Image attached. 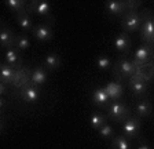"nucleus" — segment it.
Returning <instances> with one entry per match:
<instances>
[{
  "instance_id": "f8f14e48",
  "label": "nucleus",
  "mask_w": 154,
  "mask_h": 149,
  "mask_svg": "<svg viewBox=\"0 0 154 149\" xmlns=\"http://www.w3.org/2000/svg\"><path fill=\"white\" fill-rule=\"evenodd\" d=\"M113 44H114V49L119 52H121V54H127L132 47V40H131V37H129L128 33L120 32L119 35H116L114 40H113Z\"/></svg>"
},
{
  "instance_id": "f257e3e1",
  "label": "nucleus",
  "mask_w": 154,
  "mask_h": 149,
  "mask_svg": "<svg viewBox=\"0 0 154 149\" xmlns=\"http://www.w3.org/2000/svg\"><path fill=\"white\" fill-rule=\"evenodd\" d=\"M147 10L144 11H127L124 15L121 17V28L122 32L125 33H131V32H136V30H140L142 24L144 21V17H146Z\"/></svg>"
},
{
  "instance_id": "4be33fe9",
  "label": "nucleus",
  "mask_w": 154,
  "mask_h": 149,
  "mask_svg": "<svg viewBox=\"0 0 154 149\" xmlns=\"http://www.w3.org/2000/svg\"><path fill=\"white\" fill-rule=\"evenodd\" d=\"M15 73H17V71L11 65L7 64V62H3V64L0 65V81L7 83V84H13Z\"/></svg>"
},
{
  "instance_id": "b1692460",
  "label": "nucleus",
  "mask_w": 154,
  "mask_h": 149,
  "mask_svg": "<svg viewBox=\"0 0 154 149\" xmlns=\"http://www.w3.org/2000/svg\"><path fill=\"white\" fill-rule=\"evenodd\" d=\"M4 4H6V7L10 11H13L17 15V14L23 13V11L28 10L29 2H25V0H6Z\"/></svg>"
},
{
  "instance_id": "7c9ffc66",
  "label": "nucleus",
  "mask_w": 154,
  "mask_h": 149,
  "mask_svg": "<svg viewBox=\"0 0 154 149\" xmlns=\"http://www.w3.org/2000/svg\"><path fill=\"white\" fill-rule=\"evenodd\" d=\"M136 149H150V146L149 145H140V146H138Z\"/></svg>"
},
{
  "instance_id": "9b49d317",
  "label": "nucleus",
  "mask_w": 154,
  "mask_h": 149,
  "mask_svg": "<svg viewBox=\"0 0 154 149\" xmlns=\"http://www.w3.org/2000/svg\"><path fill=\"white\" fill-rule=\"evenodd\" d=\"M91 100H92L94 105L100 108V109H107L109 104L112 102V100L109 98V95L103 87H96L91 94Z\"/></svg>"
},
{
  "instance_id": "6ab92c4d",
  "label": "nucleus",
  "mask_w": 154,
  "mask_h": 149,
  "mask_svg": "<svg viewBox=\"0 0 154 149\" xmlns=\"http://www.w3.org/2000/svg\"><path fill=\"white\" fill-rule=\"evenodd\" d=\"M103 88L112 101H120V98L124 94V87L120 81H109L107 84L103 86Z\"/></svg>"
},
{
  "instance_id": "dca6fc26",
  "label": "nucleus",
  "mask_w": 154,
  "mask_h": 149,
  "mask_svg": "<svg viewBox=\"0 0 154 149\" xmlns=\"http://www.w3.org/2000/svg\"><path fill=\"white\" fill-rule=\"evenodd\" d=\"M15 22H17V25L23 30V32H32L33 28H35L32 14L28 13V10L23 11V13L17 14L15 15Z\"/></svg>"
},
{
  "instance_id": "6e6552de",
  "label": "nucleus",
  "mask_w": 154,
  "mask_h": 149,
  "mask_svg": "<svg viewBox=\"0 0 154 149\" xmlns=\"http://www.w3.org/2000/svg\"><path fill=\"white\" fill-rule=\"evenodd\" d=\"M122 135H125L128 139L138 138L142 130V122L140 117L138 116H131L122 123Z\"/></svg>"
},
{
  "instance_id": "f03ea898",
  "label": "nucleus",
  "mask_w": 154,
  "mask_h": 149,
  "mask_svg": "<svg viewBox=\"0 0 154 149\" xmlns=\"http://www.w3.org/2000/svg\"><path fill=\"white\" fill-rule=\"evenodd\" d=\"M112 72L116 78H117V81L129 80V79L135 74L136 68H135L134 62H132L131 59L125 58V57H120V58L113 64Z\"/></svg>"
},
{
  "instance_id": "c756f323",
  "label": "nucleus",
  "mask_w": 154,
  "mask_h": 149,
  "mask_svg": "<svg viewBox=\"0 0 154 149\" xmlns=\"http://www.w3.org/2000/svg\"><path fill=\"white\" fill-rule=\"evenodd\" d=\"M8 86L7 83H3V81H0V94H2V97H4V95L7 94V91H8Z\"/></svg>"
},
{
  "instance_id": "a211bd4d",
  "label": "nucleus",
  "mask_w": 154,
  "mask_h": 149,
  "mask_svg": "<svg viewBox=\"0 0 154 149\" xmlns=\"http://www.w3.org/2000/svg\"><path fill=\"white\" fill-rule=\"evenodd\" d=\"M135 112H136V116L140 117V119H146L151 115L153 112V102H151L149 98H142L136 102L135 105Z\"/></svg>"
},
{
  "instance_id": "a878e982",
  "label": "nucleus",
  "mask_w": 154,
  "mask_h": 149,
  "mask_svg": "<svg viewBox=\"0 0 154 149\" xmlns=\"http://www.w3.org/2000/svg\"><path fill=\"white\" fill-rule=\"evenodd\" d=\"M14 47H15L18 51H21V52L29 50L30 49V39H29V36L26 35V33H19V35H17Z\"/></svg>"
},
{
  "instance_id": "4468645a",
  "label": "nucleus",
  "mask_w": 154,
  "mask_h": 149,
  "mask_svg": "<svg viewBox=\"0 0 154 149\" xmlns=\"http://www.w3.org/2000/svg\"><path fill=\"white\" fill-rule=\"evenodd\" d=\"M15 39H17V35L10 29L8 26L4 25L0 30V46L2 49L4 50H8V49H13L14 44H15Z\"/></svg>"
},
{
  "instance_id": "5701e85b",
  "label": "nucleus",
  "mask_w": 154,
  "mask_h": 149,
  "mask_svg": "<svg viewBox=\"0 0 154 149\" xmlns=\"http://www.w3.org/2000/svg\"><path fill=\"white\" fill-rule=\"evenodd\" d=\"M107 119H109V117L106 116V115H103L102 112L95 110L90 116V126L92 127L95 131H98V130H100L105 124H107Z\"/></svg>"
},
{
  "instance_id": "f3484780",
  "label": "nucleus",
  "mask_w": 154,
  "mask_h": 149,
  "mask_svg": "<svg viewBox=\"0 0 154 149\" xmlns=\"http://www.w3.org/2000/svg\"><path fill=\"white\" fill-rule=\"evenodd\" d=\"M4 59L8 65H11L15 71L22 68V57H21V51L13 47V49H8L6 50V54H4Z\"/></svg>"
},
{
  "instance_id": "2f4dec72",
  "label": "nucleus",
  "mask_w": 154,
  "mask_h": 149,
  "mask_svg": "<svg viewBox=\"0 0 154 149\" xmlns=\"http://www.w3.org/2000/svg\"><path fill=\"white\" fill-rule=\"evenodd\" d=\"M153 76H154V66H153Z\"/></svg>"
},
{
  "instance_id": "412c9836",
  "label": "nucleus",
  "mask_w": 154,
  "mask_h": 149,
  "mask_svg": "<svg viewBox=\"0 0 154 149\" xmlns=\"http://www.w3.org/2000/svg\"><path fill=\"white\" fill-rule=\"evenodd\" d=\"M61 65H62V58H61V55L57 54V52H48L44 57V65H43V66H44L48 72L57 71Z\"/></svg>"
},
{
  "instance_id": "c85d7f7f",
  "label": "nucleus",
  "mask_w": 154,
  "mask_h": 149,
  "mask_svg": "<svg viewBox=\"0 0 154 149\" xmlns=\"http://www.w3.org/2000/svg\"><path fill=\"white\" fill-rule=\"evenodd\" d=\"M142 4H143V2H140V0H124V6L127 11H138Z\"/></svg>"
},
{
  "instance_id": "1a4fd4ad",
  "label": "nucleus",
  "mask_w": 154,
  "mask_h": 149,
  "mask_svg": "<svg viewBox=\"0 0 154 149\" xmlns=\"http://www.w3.org/2000/svg\"><path fill=\"white\" fill-rule=\"evenodd\" d=\"M52 25H54V24H51V22L37 24V25L33 28L32 35L35 36V39L37 40V42H42V43L51 42V40L54 39V29H52Z\"/></svg>"
},
{
  "instance_id": "cd10ccee",
  "label": "nucleus",
  "mask_w": 154,
  "mask_h": 149,
  "mask_svg": "<svg viewBox=\"0 0 154 149\" xmlns=\"http://www.w3.org/2000/svg\"><path fill=\"white\" fill-rule=\"evenodd\" d=\"M98 134H99L100 138H103L105 141H112L113 138L116 137V133H114V128L112 127V124H105L100 130H98Z\"/></svg>"
},
{
  "instance_id": "39448f33",
  "label": "nucleus",
  "mask_w": 154,
  "mask_h": 149,
  "mask_svg": "<svg viewBox=\"0 0 154 149\" xmlns=\"http://www.w3.org/2000/svg\"><path fill=\"white\" fill-rule=\"evenodd\" d=\"M28 13H30L32 15L35 14L40 18H44V20L50 21L51 24L55 22L54 17H52L51 6H50L48 2H44V0H32V2H29Z\"/></svg>"
},
{
  "instance_id": "aec40b11",
  "label": "nucleus",
  "mask_w": 154,
  "mask_h": 149,
  "mask_svg": "<svg viewBox=\"0 0 154 149\" xmlns=\"http://www.w3.org/2000/svg\"><path fill=\"white\" fill-rule=\"evenodd\" d=\"M48 79V71L44 66H37L32 71V80H30V84L36 86V87H40L47 81Z\"/></svg>"
},
{
  "instance_id": "bb28decb",
  "label": "nucleus",
  "mask_w": 154,
  "mask_h": 149,
  "mask_svg": "<svg viewBox=\"0 0 154 149\" xmlns=\"http://www.w3.org/2000/svg\"><path fill=\"white\" fill-rule=\"evenodd\" d=\"M95 66L99 69V71H109L113 66V61L109 55L100 54L95 58Z\"/></svg>"
},
{
  "instance_id": "7ed1b4c3",
  "label": "nucleus",
  "mask_w": 154,
  "mask_h": 149,
  "mask_svg": "<svg viewBox=\"0 0 154 149\" xmlns=\"http://www.w3.org/2000/svg\"><path fill=\"white\" fill-rule=\"evenodd\" d=\"M107 112V117L117 123H124L127 119L132 116V110L128 105H125L121 101H112L106 109Z\"/></svg>"
},
{
  "instance_id": "ddd939ff",
  "label": "nucleus",
  "mask_w": 154,
  "mask_h": 149,
  "mask_svg": "<svg viewBox=\"0 0 154 149\" xmlns=\"http://www.w3.org/2000/svg\"><path fill=\"white\" fill-rule=\"evenodd\" d=\"M30 80H32V71H29V68H21L17 71L15 78L13 80V86L22 90L23 87L30 84Z\"/></svg>"
},
{
  "instance_id": "20e7f679",
  "label": "nucleus",
  "mask_w": 154,
  "mask_h": 149,
  "mask_svg": "<svg viewBox=\"0 0 154 149\" xmlns=\"http://www.w3.org/2000/svg\"><path fill=\"white\" fill-rule=\"evenodd\" d=\"M134 65L135 66H147L154 65V46L142 44L134 52Z\"/></svg>"
},
{
  "instance_id": "0eeeda50",
  "label": "nucleus",
  "mask_w": 154,
  "mask_h": 149,
  "mask_svg": "<svg viewBox=\"0 0 154 149\" xmlns=\"http://www.w3.org/2000/svg\"><path fill=\"white\" fill-rule=\"evenodd\" d=\"M140 39L146 44L154 46V14H151L149 10L140 28Z\"/></svg>"
},
{
  "instance_id": "2eb2a0df",
  "label": "nucleus",
  "mask_w": 154,
  "mask_h": 149,
  "mask_svg": "<svg viewBox=\"0 0 154 149\" xmlns=\"http://www.w3.org/2000/svg\"><path fill=\"white\" fill-rule=\"evenodd\" d=\"M19 94H21V100L25 101L26 104H36L38 98H40V90L36 86L29 84L26 87H23Z\"/></svg>"
},
{
  "instance_id": "9d476101",
  "label": "nucleus",
  "mask_w": 154,
  "mask_h": 149,
  "mask_svg": "<svg viewBox=\"0 0 154 149\" xmlns=\"http://www.w3.org/2000/svg\"><path fill=\"white\" fill-rule=\"evenodd\" d=\"M105 11L107 15L113 17H122L127 10H125V6H124V0H107L105 2Z\"/></svg>"
},
{
  "instance_id": "393cba45",
  "label": "nucleus",
  "mask_w": 154,
  "mask_h": 149,
  "mask_svg": "<svg viewBox=\"0 0 154 149\" xmlns=\"http://www.w3.org/2000/svg\"><path fill=\"white\" fill-rule=\"evenodd\" d=\"M110 149H131V139L125 135H116L110 141Z\"/></svg>"
},
{
  "instance_id": "423d86ee",
  "label": "nucleus",
  "mask_w": 154,
  "mask_h": 149,
  "mask_svg": "<svg viewBox=\"0 0 154 149\" xmlns=\"http://www.w3.org/2000/svg\"><path fill=\"white\" fill-rule=\"evenodd\" d=\"M150 83L151 81H147L144 79L139 78L136 74H134L131 79L128 80V88L131 90V93L138 98H146V95L149 94L150 91Z\"/></svg>"
}]
</instances>
